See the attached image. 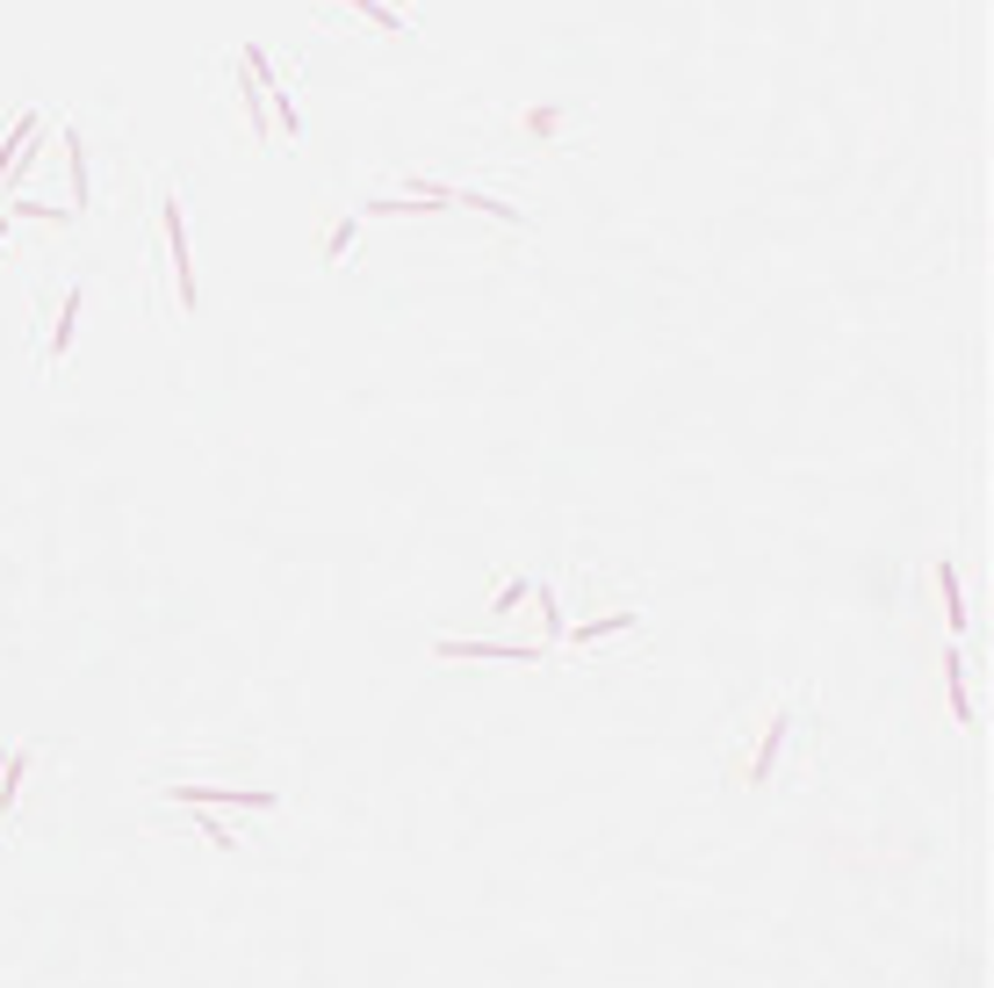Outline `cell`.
Returning a JSON list of instances; mask_svg holds the SVG:
<instances>
[{
    "label": "cell",
    "mask_w": 994,
    "mask_h": 988,
    "mask_svg": "<svg viewBox=\"0 0 994 988\" xmlns=\"http://www.w3.org/2000/svg\"><path fill=\"white\" fill-rule=\"evenodd\" d=\"M944 693H951V722H959V728L980 722V714H973V693H966V657H959V650L944 657Z\"/></svg>",
    "instance_id": "5"
},
{
    "label": "cell",
    "mask_w": 994,
    "mask_h": 988,
    "mask_svg": "<svg viewBox=\"0 0 994 988\" xmlns=\"http://www.w3.org/2000/svg\"><path fill=\"white\" fill-rule=\"evenodd\" d=\"M159 225H166V253H173V282H181V303H203V289H195V253H188V231H181V195L166 188V203H159Z\"/></svg>",
    "instance_id": "1"
},
{
    "label": "cell",
    "mask_w": 994,
    "mask_h": 988,
    "mask_svg": "<svg viewBox=\"0 0 994 988\" xmlns=\"http://www.w3.org/2000/svg\"><path fill=\"white\" fill-rule=\"evenodd\" d=\"M188 808H275V786H166Z\"/></svg>",
    "instance_id": "2"
},
{
    "label": "cell",
    "mask_w": 994,
    "mask_h": 988,
    "mask_svg": "<svg viewBox=\"0 0 994 988\" xmlns=\"http://www.w3.org/2000/svg\"><path fill=\"white\" fill-rule=\"evenodd\" d=\"M620 628H635V613H599V621H583L577 635H569V650H577V642H599V635H620Z\"/></svg>",
    "instance_id": "10"
},
{
    "label": "cell",
    "mask_w": 994,
    "mask_h": 988,
    "mask_svg": "<svg viewBox=\"0 0 994 988\" xmlns=\"http://www.w3.org/2000/svg\"><path fill=\"white\" fill-rule=\"evenodd\" d=\"M346 245H354V217H339V225H332V239H325V261H332V267L346 261Z\"/></svg>",
    "instance_id": "12"
},
{
    "label": "cell",
    "mask_w": 994,
    "mask_h": 988,
    "mask_svg": "<svg viewBox=\"0 0 994 988\" xmlns=\"http://www.w3.org/2000/svg\"><path fill=\"white\" fill-rule=\"evenodd\" d=\"M36 138H44V116H22V123H15V138L0 145V181H8V174L22 166V159H30V145H36Z\"/></svg>",
    "instance_id": "6"
},
{
    "label": "cell",
    "mask_w": 994,
    "mask_h": 988,
    "mask_svg": "<svg viewBox=\"0 0 994 988\" xmlns=\"http://www.w3.org/2000/svg\"><path fill=\"white\" fill-rule=\"evenodd\" d=\"M527 599H533V585H527V577H512V585H497L490 613H512V607H527Z\"/></svg>",
    "instance_id": "11"
},
{
    "label": "cell",
    "mask_w": 994,
    "mask_h": 988,
    "mask_svg": "<svg viewBox=\"0 0 994 988\" xmlns=\"http://www.w3.org/2000/svg\"><path fill=\"white\" fill-rule=\"evenodd\" d=\"M432 657H476V664H541L555 650H519V642H432Z\"/></svg>",
    "instance_id": "3"
},
{
    "label": "cell",
    "mask_w": 994,
    "mask_h": 988,
    "mask_svg": "<svg viewBox=\"0 0 994 988\" xmlns=\"http://www.w3.org/2000/svg\"><path fill=\"white\" fill-rule=\"evenodd\" d=\"M786 736H793V714H772V728H764V744H756V758L742 765V786H772V772H778V750H786Z\"/></svg>",
    "instance_id": "4"
},
{
    "label": "cell",
    "mask_w": 994,
    "mask_h": 988,
    "mask_svg": "<svg viewBox=\"0 0 994 988\" xmlns=\"http://www.w3.org/2000/svg\"><path fill=\"white\" fill-rule=\"evenodd\" d=\"M0 772H8V750H0Z\"/></svg>",
    "instance_id": "15"
},
{
    "label": "cell",
    "mask_w": 994,
    "mask_h": 988,
    "mask_svg": "<svg viewBox=\"0 0 994 988\" xmlns=\"http://www.w3.org/2000/svg\"><path fill=\"white\" fill-rule=\"evenodd\" d=\"M8 225H15V209H0V239H8Z\"/></svg>",
    "instance_id": "14"
},
{
    "label": "cell",
    "mask_w": 994,
    "mask_h": 988,
    "mask_svg": "<svg viewBox=\"0 0 994 988\" xmlns=\"http://www.w3.org/2000/svg\"><path fill=\"white\" fill-rule=\"evenodd\" d=\"M346 8H360V15L375 22V30H390V36H412V22L396 15V8H382V0H346Z\"/></svg>",
    "instance_id": "9"
},
{
    "label": "cell",
    "mask_w": 994,
    "mask_h": 988,
    "mask_svg": "<svg viewBox=\"0 0 994 988\" xmlns=\"http://www.w3.org/2000/svg\"><path fill=\"white\" fill-rule=\"evenodd\" d=\"M80 311H86V296H80V289H66V311H58V325H51V361L72 347V325H80Z\"/></svg>",
    "instance_id": "8"
},
{
    "label": "cell",
    "mask_w": 994,
    "mask_h": 988,
    "mask_svg": "<svg viewBox=\"0 0 994 988\" xmlns=\"http://www.w3.org/2000/svg\"><path fill=\"white\" fill-rule=\"evenodd\" d=\"M195 830H203V845H239V837L223 830V823H217V815H209V808H195Z\"/></svg>",
    "instance_id": "13"
},
{
    "label": "cell",
    "mask_w": 994,
    "mask_h": 988,
    "mask_svg": "<svg viewBox=\"0 0 994 988\" xmlns=\"http://www.w3.org/2000/svg\"><path fill=\"white\" fill-rule=\"evenodd\" d=\"M937 591H944V613H951V635H966V628H973V613H966V585H959V571H951V563H937Z\"/></svg>",
    "instance_id": "7"
}]
</instances>
